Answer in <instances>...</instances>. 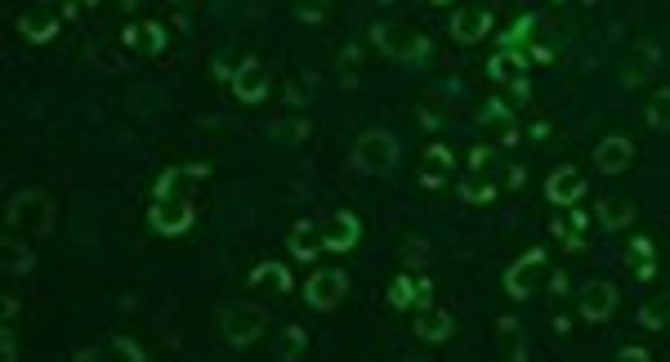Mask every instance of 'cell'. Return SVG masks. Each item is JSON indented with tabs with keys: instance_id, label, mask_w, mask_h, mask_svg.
Segmentation results:
<instances>
[{
	"instance_id": "6da1fadb",
	"label": "cell",
	"mask_w": 670,
	"mask_h": 362,
	"mask_svg": "<svg viewBox=\"0 0 670 362\" xmlns=\"http://www.w3.org/2000/svg\"><path fill=\"white\" fill-rule=\"evenodd\" d=\"M197 179H206V166H175L157 179V202H152V211H148V224L157 228L161 237H179L193 228V211H197L193 184Z\"/></svg>"
},
{
	"instance_id": "7a4b0ae2",
	"label": "cell",
	"mask_w": 670,
	"mask_h": 362,
	"mask_svg": "<svg viewBox=\"0 0 670 362\" xmlns=\"http://www.w3.org/2000/svg\"><path fill=\"white\" fill-rule=\"evenodd\" d=\"M54 228V206L45 193H36V188H23V193L9 197V211H5V237H23V242H32V237H45Z\"/></svg>"
},
{
	"instance_id": "3957f363",
	"label": "cell",
	"mask_w": 670,
	"mask_h": 362,
	"mask_svg": "<svg viewBox=\"0 0 670 362\" xmlns=\"http://www.w3.org/2000/svg\"><path fill=\"white\" fill-rule=\"evenodd\" d=\"M371 41H376V50L385 59H398V63H416L429 50V41L411 23H376L371 27Z\"/></svg>"
},
{
	"instance_id": "277c9868",
	"label": "cell",
	"mask_w": 670,
	"mask_h": 362,
	"mask_svg": "<svg viewBox=\"0 0 670 362\" xmlns=\"http://www.w3.org/2000/svg\"><path fill=\"white\" fill-rule=\"evenodd\" d=\"M353 166L362 175H389L398 166V139L389 130H362L353 144Z\"/></svg>"
},
{
	"instance_id": "5b68a950",
	"label": "cell",
	"mask_w": 670,
	"mask_h": 362,
	"mask_svg": "<svg viewBox=\"0 0 670 362\" xmlns=\"http://www.w3.org/2000/svg\"><path fill=\"white\" fill-rule=\"evenodd\" d=\"M264 327H268V313L260 304H228L219 313V331H224V340L233 349H251L264 336Z\"/></svg>"
},
{
	"instance_id": "8992f818",
	"label": "cell",
	"mask_w": 670,
	"mask_h": 362,
	"mask_svg": "<svg viewBox=\"0 0 670 362\" xmlns=\"http://www.w3.org/2000/svg\"><path fill=\"white\" fill-rule=\"evenodd\" d=\"M63 18H72V0H36L32 9H23V18H18V32L27 36L32 45H45L59 36Z\"/></svg>"
},
{
	"instance_id": "52a82bcc",
	"label": "cell",
	"mask_w": 670,
	"mask_h": 362,
	"mask_svg": "<svg viewBox=\"0 0 670 362\" xmlns=\"http://www.w3.org/2000/svg\"><path fill=\"white\" fill-rule=\"evenodd\" d=\"M487 76H492V81H501V85H510L514 103H523L532 94V85H528V59H523L519 50H496L492 59H487Z\"/></svg>"
},
{
	"instance_id": "ba28073f",
	"label": "cell",
	"mask_w": 670,
	"mask_h": 362,
	"mask_svg": "<svg viewBox=\"0 0 670 362\" xmlns=\"http://www.w3.org/2000/svg\"><path fill=\"white\" fill-rule=\"evenodd\" d=\"M349 295V273L344 269H322L309 278V287H304V300H309V309H335V304Z\"/></svg>"
},
{
	"instance_id": "9c48e42d",
	"label": "cell",
	"mask_w": 670,
	"mask_h": 362,
	"mask_svg": "<svg viewBox=\"0 0 670 362\" xmlns=\"http://www.w3.org/2000/svg\"><path fill=\"white\" fill-rule=\"evenodd\" d=\"M541 273H545V251H528L523 260H514L510 269H505V291H510L514 300H528V295L541 287Z\"/></svg>"
},
{
	"instance_id": "30bf717a",
	"label": "cell",
	"mask_w": 670,
	"mask_h": 362,
	"mask_svg": "<svg viewBox=\"0 0 670 362\" xmlns=\"http://www.w3.org/2000/svg\"><path fill=\"white\" fill-rule=\"evenodd\" d=\"M577 309L586 322H608L612 309H617V287L612 282H586L577 295Z\"/></svg>"
},
{
	"instance_id": "8fae6325",
	"label": "cell",
	"mask_w": 670,
	"mask_h": 362,
	"mask_svg": "<svg viewBox=\"0 0 670 362\" xmlns=\"http://www.w3.org/2000/svg\"><path fill=\"white\" fill-rule=\"evenodd\" d=\"M452 170H456L452 148H447V144H429L425 152H420V170H416V179H420L425 188H443L447 179H452Z\"/></svg>"
},
{
	"instance_id": "7c38bea8",
	"label": "cell",
	"mask_w": 670,
	"mask_h": 362,
	"mask_svg": "<svg viewBox=\"0 0 670 362\" xmlns=\"http://www.w3.org/2000/svg\"><path fill=\"white\" fill-rule=\"evenodd\" d=\"M595 166L603 170V175H626V170L635 166V144H630L626 135H608L595 148Z\"/></svg>"
},
{
	"instance_id": "4fadbf2b",
	"label": "cell",
	"mask_w": 670,
	"mask_h": 362,
	"mask_svg": "<svg viewBox=\"0 0 670 362\" xmlns=\"http://www.w3.org/2000/svg\"><path fill=\"white\" fill-rule=\"evenodd\" d=\"M358 237H362V224H358V215H353V211H340V215H331V224H322V246L335 251V255L353 251Z\"/></svg>"
},
{
	"instance_id": "5bb4252c",
	"label": "cell",
	"mask_w": 670,
	"mask_h": 362,
	"mask_svg": "<svg viewBox=\"0 0 670 362\" xmlns=\"http://www.w3.org/2000/svg\"><path fill=\"white\" fill-rule=\"evenodd\" d=\"M233 94L242 103H264L268 99V72L260 59H242V68L233 72Z\"/></svg>"
},
{
	"instance_id": "9a60e30c",
	"label": "cell",
	"mask_w": 670,
	"mask_h": 362,
	"mask_svg": "<svg viewBox=\"0 0 670 362\" xmlns=\"http://www.w3.org/2000/svg\"><path fill=\"white\" fill-rule=\"evenodd\" d=\"M554 237L563 242V251H586L590 215L577 211V206H563V215H554Z\"/></svg>"
},
{
	"instance_id": "2e32d148",
	"label": "cell",
	"mask_w": 670,
	"mask_h": 362,
	"mask_svg": "<svg viewBox=\"0 0 670 362\" xmlns=\"http://www.w3.org/2000/svg\"><path fill=\"white\" fill-rule=\"evenodd\" d=\"M452 36H456V41H465V45H474V41H483V36H492V9H483V5L456 9Z\"/></svg>"
},
{
	"instance_id": "e0dca14e",
	"label": "cell",
	"mask_w": 670,
	"mask_h": 362,
	"mask_svg": "<svg viewBox=\"0 0 670 362\" xmlns=\"http://www.w3.org/2000/svg\"><path fill=\"white\" fill-rule=\"evenodd\" d=\"M545 197H550L554 206H577L581 197H586V179H581L572 166H559L550 179H545Z\"/></svg>"
},
{
	"instance_id": "ac0fdd59",
	"label": "cell",
	"mask_w": 670,
	"mask_h": 362,
	"mask_svg": "<svg viewBox=\"0 0 670 362\" xmlns=\"http://www.w3.org/2000/svg\"><path fill=\"white\" fill-rule=\"evenodd\" d=\"M286 251H291L295 260H313V255H322V251H327V246H322V224H313V219H300V224H291Z\"/></svg>"
},
{
	"instance_id": "d6986e66",
	"label": "cell",
	"mask_w": 670,
	"mask_h": 362,
	"mask_svg": "<svg viewBox=\"0 0 670 362\" xmlns=\"http://www.w3.org/2000/svg\"><path fill=\"white\" fill-rule=\"evenodd\" d=\"M452 331H456V318L447 309H420V318H416V336L420 340H429V345H443Z\"/></svg>"
},
{
	"instance_id": "ffe728a7",
	"label": "cell",
	"mask_w": 670,
	"mask_h": 362,
	"mask_svg": "<svg viewBox=\"0 0 670 362\" xmlns=\"http://www.w3.org/2000/svg\"><path fill=\"white\" fill-rule=\"evenodd\" d=\"M599 224L608 228V233H617V228H630L635 224V202L630 197H621V193H612V197H603L599 202Z\"/></svg>"
},
{
	"instance_id": "44dd1931",
	"label": "cell",
	"mask_w": 670,
	"mask_h": 362,
	"mask_svg": "<svg viewBox=\"0 0 670 362\" xmlns=\"http://www.w3.org/2000/svg\"><path fill=\"white\" fill-rule=\"evenodd\" d=\"M429 300H434V291H429V282H416V278H398L394 287H389V304L394 309H429Z\"/></svg>"
},
{
	"instance_id": "7402d4cb",
	"label": "cell",
	"mask_w": 670,
	"mask_h": 362,
	"mask_svg": "<svg viewBox=\"0 0 670 362\" xmlns=\"http://www.w3.org/2000/svg\"><path fill=\"white\" fill-rule=\"evenodd\" d=\"M121 41H126L130 50H143V54H161V50H166V27H161V23L126 27V32H121Z\"/></svg>"
},
{
	"instance_id": "603a6c76",
	"label": "cell",
	"mask_w": 670,
	"mask_h": 362,
	"mask_svg": "<svg viewBox=\"0 0 670 362\" xmlns=\"http://www.w3.org/2000/svg\"><path fill=\"white\" fill-rule=\"evenodd\" d=\"M251 287L282 295V291H291V273H286L277 260H264V264H255V269H251Z\"/></svg>"
},
{
	"instance_id": "cb8c5ba5",
	"label": "cell",
	"mask_w": 670,
	"mask_h": 362,
	"mask_svg": "<svg viewBox=\"0 0 670 362\" xmlns=\"http://www.w3.org/2000/svg\"><path fill=\"white\" fill-rule=\"evenodd\" d=\"M496 336H501V349H505V358H510V362H523V358H528V331H523L514 318H501V322H496Z\"/></svg>"
},
{
	"instance_id": "d4e9b609",
	"label": "cell",
	"mask_w": 670,
	"mask_h": 362,
	"mask_svg": "<svg viewBox=\"0 0 670 362\" xmlns=\"http://www.w3.org/2000/svg\"><path fill=\"white\" fill-rule=\"evenodd\" d=\"M639 327L644 331H662V327H670V291H662V295H653V300H644L639 304Z\"/></svg>"
},
{
	"instance_id": "484cf974",
	"label": "cell",
	"mask_w": 670,
	"mask_h": 362,
	"mask_svg": "<svg viewBox=\"0 0 670 362\" xmlns=\"http://www.w3.org/2000/svg\"><path fill=\"white\" fill-rule=\"evenodd\" d=\"M309 349V336H304V327H282L277 331V340H273V358L277 362H295Z\"/></svg>"
},
{
	"instance_id": "4316f807",
	"label": "cell",
	"mask_w": 670,
	"mask_h": 362,
	"mask_svg": "<svg viewBox=\"0 0 670 362\" xmlns=\"http://www.w3.org/2000/svg\"><path fill=\"white\" fill-rule=\"evenodd\" d=\"M461 197H465L469 206L492 202V197H496V179H492V175H483V170H469V175L461 179Z\"/></svg>"
},
{
	"instance_id": "83f0119b",
	"label": "cell",
	"mask_w": 670,
	"mask_h": 362,
	"mask_svg": "<svg viewBox=\"0 0 670 362\" xmlns=\"http://www.w3.org/2000/svg\"><path fill=\"white\" fill-rule=\"evenodd\" d=\"M32 264H36V255L27 251L23 237H5V273H9V278H23Z\"/></svg>"
},
{
	"instance_id": "f1b7e54d",
	"label": "cell",
	"mask_w": 670,
	"mask_h": 362,
	"mask_svg": "<svg viewBox=\"0 0 670 362\" xmlns=\"http://www.w3.org/2000/svg\"><path fill=\"white\" fill-rule=\"evenodd\" d=\"M630 269H635L639 282H653L657 255H653V242H648V237H635V246H630Z\"/></svg>"
},
{
	"instance_id": "f546056e",
	"label": "cell",
	"mask_w": 670,
	"mask_h": 362,
	"mask_svg": "<svg viewBox=\"0 0 670 362\" xmlns=\"http://www.w3.org/2000/svg\"><path fill=\"white\" fill-rule=\"evenodd\" d=\"M309 135H313V126L304 117H282L273 126V139H277V144H286V148H300Z\"/></svg>"
},
{
	"instance_id": "4dcf8cb0",
	"label": "cell",
	"mask_w": 670,
	"mask_h": 362,
	"mask_svg": "<svg viewBox=\"0 0 670 362\" xmlns=\"http://www.w3.org/2000/svg\"><path fill=\"white\" fill-rule=\"evenodd\" d=\"M648 126H653V130H670V85H662V90L648 99Z\"/></svg>"
},
{
	"instance_id": "1f68e13d",
	"label": "cell",
	"mask_w": 670,
	"mask_h": 362,
	"mask_svg": "<svg viewBox=\"0 0 670 362\" xmlns=\"http://www.w3.org/2000/svg\"><path fill=\"white\" fill-rule=\"evenodd\" d=\"M291 14L300 18V23H309V27H318L322 18L331 14V0H291Z\"/></svg>"
},
{
	"instance_id": "d6a6232c",
	"label": "cell",
	"mask_w": 670,
	"mask_h": 362,
	"mask_svg": "<svg viewBox=\"0 0 670 362\" xmlns=\"http://www.w3.org/2000/svg\"><path fill=\"white\" fill-rule=\"evenodd\" d=\"M478 121H483V126H492V121H496V126L514 130V112H510V103H501V99H492V103H487V108L478 112Z\"/></svg>"
},
{
	"instance_id": "836d02e7",
	"label": "cell",
	"mask_w": 670,
	"mask_h": 362,
	"mask_svg": "<svg viewBox=\"0 0 670 362\" xmlns=\"http://www.w3.org/2000/svg\"><path fill=\"white\" fill-rule=\"evenodd\" d=\"M528 32H532V18H519V23H514V32L501 36V50H519V45L528 41Z\"/></svg>"
},
{
	"instance_id": "e575fe53",
	"label": "cell",
	"mask_w": 670,
	"mask_h": 362,
	"mask_svg": "<svg viewBox=\"0 0 670 362\" xmlns=\"http://www.w3.org/2000/svg\"><path fill=\"white\" fill-rule=\"evenodd\" d=\"M402 260H407V264H429V246H425V242H416V237H411V242L402 246Z\"/></svg>"
},
{
	"instance_id": "d590c367",
	"label": "cell",
	"mask_w": 670,
	"mask_h": 362,
	"mask_svg": "<svg viewBox=\"0 0 670 362\" xmlns=\"http://www.w3.org/2000/svg\"><path fill=\"white\" fill-rule=\"evenodd\" d=\"M112 349H117V354H126V358H134V362H148V354H143V345H134V340H126V336H117V340H112Z\"/></svg>"
},
{
	"instance_id": "8d00e7d4",
	"label": "cell",
	"mask_w": 670,
	"mask_h": 362,
	"mask_svg": "<svg viewBox=\"0 0 670 362\" xmlns=\"http://www.w3.org/2000/svg\"><path fill=\"white\" fill-rule=\"evenodd\" d=\"M653 354H648L644 345H626V349H617V362H648Z\"/></svg>"
},
{
	"instance_id": "74e56055",
	"label": "cell",
	"mask_w": 670,
	"mask_h": 362,
	"mask_svg": "<svg viewBox=\"0 0 670 362\" xmlns=\"http://www.w3.org/2000/svg\"><path fill=\"white\" fill-rule=\"evenodd\" d=\"M0 354L5 358H18V340H14V327L5 322V340H0Z\"/></svg>"
},
{
	"instance_id": "f35d334b",
	"label": "cell",
	"mask_w": 670,
	"mask_h": 362,
	"mask_svg": "<svg viewBox=\"0 0 670 362\" xmlns=\"http://www.w3.org/2000/svg\"><path fill=\"white\" fill-rule=\"evenodd\" d=\"M487 161H492V148H474V152H469V170H483Z\"/></svg>"
},
{
	"instance_id": "ab89813d",
	"label": "cell",
	"mask_w": 670,
	"mask_h": 362,
	"mask_svg": "<svg viewBox=\"0 0 670 362\" xmlns=\"http://www.w3.org/2000/svg\"><path fill=\"white\" fill-rule=\"evenodd\" d=\"M505 184L519 188V184H523V170H519V166H510V170H505Z\"/></svg>"
},
{
	"instance_id": "60d3db41",
	"label": "cell",
	"mask_w": 670,
	"mask_h": 362,
	"mask_svg": "<svg viewBox=\"0 0 670 362\" xmlns=\"http://www.w3.org/2000/svg\"><path fill=\"white\" fill-rule=\"evenodd\" d=\"M559 5H568V9H586V5H595V0H559Z\"/></svg>"
},
{
	"instance_id": "b9f144b4",
	"label": "cell",
	"mask_w": 670,
	"mask_h": 362,
	"mask_svg": "<svg viewBox=\"0 0 670 362\" xmlns=\"http://www.w3.org/2000/svg\"><path fill=\"white\" fill-rule=\"evenodd\" d=\"M121 5H139V0H121Z\"/></svg>"
},
{
	"instance_id": "7bdbcfd3",
	"label": "cell",
	"mask_w": 670,
	"mask_h": 362,
	"mask_svg": "<svg viewBox=\"0 0 670 362\" xmlns=\"http://www.w3.org/2000/svg\"><path fill=\"white\" fill-rule=\"evenodd\" d=\"M376 5H389V0H376Z\"/></svg>"
},
{
	"instance_id": "ee69618b",
	"label": "cell",
	"mask_w": 670,
	"mask_h": 362,
	"mask_svg": "<svg viewBox=\"0 0 670 362\" xmlns=\"http://www.w3.org/2000/svg\"><path fill=\"white\" fill-rule=\"evenodd\" d=\"M438 5H447V0H438Z\"/></svg>"
}]
</instances>
